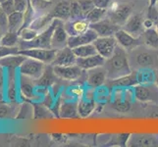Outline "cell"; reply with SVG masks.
I'll use <instances>...</instances> for the list:
<instances>
[{"mask_svg":"<svg viewBox=\"0 0 158 147\" xmlns=\"http://www.w3.org/2000/svg\"><path fill=\"white\" fill-rule=\"evenodd\" d=\"M49 15L53 19H58L63 22H66L71 19V10H70V0H61L49 12Z\"/></svg>","mask_w":158,"mask_h":147,"instance_id":"obj_20","label":"cell"},{"mask_svg":"<svg viewBox=\"0 0 158 147\" xmlns=\"http://www.w3.org/2000/svg\"><path fill=\"white\" fill-rule=\"evenodd\" d=\"M156 6H158V0H157V2H156Z\"/></svg>","mask_w":158,"mask_h":147,"instance_id":"obj_57","label":"cell"},{"mask_svg":"<svg viewBox=\"0 0 158 147\" xmlns=\"http://www.w3.org/2000/svg\"><path fill=\"white\" fill-rule=\"evenodd\" d=\"M94 44L97 50V53L101 55L103 58L108 59L112 56V54L115 51V49L118 45L117 39L115 36H105L101 37L98 36L94 40Z\"/></svg>","mask_w":158,"mask_h":147,"instance_id":"obj_8","label":"cell"},{"mask_svg":"<svg viewBox=\"0 0 158 147\" xmlns=\"http://www.w3.org/2000/svg\"><path fill=\"white\" fill-rule=\"evenodd\" d=\"M155 29H156V31H158V22H157V23L155 24Z\"/></svg>","mask_w":158,"mask_h":147,"instance_id":"obj_54","label":"cell"},{"mask_svg":"<svg viewBox=\"0 0 158 147\" xmlns=\"http://www.w3.org/2000/svg\"><path fill=\"white\" fill-rule=\"evenodd\" d=\"M45 68H46V64H44L43 62L39 61V60L34 58L27 57L18 71L20 75L28 77L34 80H36L42 76Z\"/></svg>","mask_w":158,"mask_h":147,"instance_id":"obj_3","label":"cell"},{"mask_svg":"<svg viewBox=\"0 0 158 147\" xmlns=\"http://www.w3.org/2000/svg\"><path fill=\"white\" fill-rule=\"evenodd\" d=\"M156 72V78H155V84H156V86L158 88V70L157 71H155Z\"/></svg>","mask_w":158,"mask_h":147,"instance_id":"obj_53","label":"cell"},{"mask_svg":"<svg viewBox=\"0 0 158 147\" xmlns=\"http://www.w3.org/2000/svg\"><path fill=\"white\" fill-rule=\"evenodd\" d=\"M2 35H3V34H2L1 31H0V39H1V36H2Z\"/></svg>","mask_w":158,"mask_h":147,"instance_id":"obj_55","label":"cell"},{"mask_svg":"<svg viewBox=\"0 0 158 147\" xmlns=\"http://www.w3.org/2000/svg\"><path fill=\"white\" fill-rule=\"evenodd\" d=\"M20 81H19V92L20 95L24 98L26 101H40V94L37 93L36 85L32 83L31 80L28 77L20 75Z\"/></svg>","mask_w":158,"mask_h":147,"instance_id":"obj_7","label":"cell"},{"mask_svg":"<svg viewBox=\"0 0 158 147\" xmlns=\"http://www.w3.org/2000/svg\"><path fill=\"white\" fill-rule=\"evenodd\" d=\"M78 57L75 55L73 49L68 45L58 49L57 54L51 63L52 66H70L77 64Z\"/></svg>","mask_w":158,"mask_h":147,"instance_id":"obj_14","label":"cell"},{"mask_svg":"<svg viewBox=\"0 0 158 147\" xmlns=\"http://www.w3.org/2000/svg\"><path fill=\"white\" fill-rule=\"evenodd\" d=\"M0 5H1L2 9L4 10V12L6 13L7 15L12 14L13 12H15V11H16L14 0H6V1L0 3Z\"/></svg>","mask_w":158,"mask_h":147,"instance_id":"obj_44","label":"cell"},{"mask_svg":"<svg viewBox=\"0 0 158 147\" xmlns=\"http://www.w3.org/2000/svg\"><path fill=\"white\" fill-rule=\"evenodd\" d=\"M2 77H3V68L0 66V84L2 83Z\"/></svg>","mask_w":158,"mask_h":147,"instance_id":"obj_52","label":"cell"},{"mask_svg":"<svg viewBox=\"0 0 158 147\" xmlns=\"http://www.w3.org/2000/svg\"><path fill=\"white\" fill-rule=\"evenodd\" d=\"M16 119H21V120L34 119V106H32V102L25 101L24 103H22L18 109Z\"/></svg>","mask_w":158,"mask_h":147,"instance_id":"obj_31","label":"cell"},{"mask_svg":"<svg viewBox=\"0 0 158 147\" xmlns=\"http://www.w3.org/2000/svg\"><path fill=\"white\" fill-rule=\"evenodd\" d=\"M29 3H30V0H14L16 11L22 12V13H24L26 9L28 8Z\"/></svg>","mask_w":158,"mask_h":147,"instance_id":"obj_45","label":"cell"},{"mask_svg":"<svg viewBox=\"0 0 158 147\" xmlns=\"http://www.w3.org/2000/svg\"><path fill=\"white\" fill-rule=\"evenodd\" d=\"M137 72V79L138 84H155L156 72L151 69L150 67H143L139 70L135 71Z\"/></svg>","mask_w":158,"mask_h":147,"instance_id":"obj_25","label":"cell"},{"mask_svg":"<svg viewBox=\"0 0 158 147\" xmlns=\"http://www.w3.org/2000/svg\"><path fill=\"white\" fill-rule=\"evenodd\" d=\"M69 92L73 97L78 98V99H80V98H81L85 95V90L83 88H81V86H73V88H70Z\"/></svg>","mask_w":158,"mask_h":147,"instance_id":"obj_46","label":"cell"},{"mask_svg":"<svg viewBox=\"0 0 158 147\" xmlns=\"http://www.w3.org/2000/svg\"><path fill=\"white\" fill-rule=\"evenodd\" d=\"M19 41H20V36L17 31H7L2 35L1 39H0V44L13 47V46H18Z\"/></svg>","mask_w":158,"mask_h":147,"instance_id":"obj_33","label":"cell"},{"mask_svg":"<svg viewBox=\"0 0 158 147\" xmlns=\"http://www.w3.org/2000/svg\"><path fill=\"white\" fill-rule=\"evenodd\" d=\"M107 14H108V9L94 7L85 16V19L88 21L89 24H92V23H96V22H99L100 20L104 19L107 16Z\"/></svg>","mask_w":158,"mask_h":147,"instance_id":"obj_34","label":"cell"},{"mask_svg":"<svg viewBox=\"0 0 158 147\" xmlns=\"http://www.w3.org/2000/svg\"><path fill=\"white\" fill-rule=\"evenodd\" d=\"M138 84L137 72H132L127 76H123L117 79L108 80L107 86L108 88H129Z\"/></svg>","mask_w":158,"mask_h":147,"instance_id":"obj_17","label":"cell"},{"mask_svg":"<svg viewBox=\"0 0 158 147\" xmlns=\"http://www.w3.org/2000/svg\"><path fill=\"white\" fill-rule=\"evenodd\" d=\"M57 110L59 113V118L72 119V118L79 117L78 101H75V100L65 101L62 104L57 106Z\"/></svg>","mask_w":158,"mask_h":147,"instance_id":"obj_23","label":"cell"},{"mask_svg":"<svg viewBox=\"0 0 158 147\" xmlns=\"http://www.w3.org/2000/svg\"><path fill=\"white\" fill-rule=\"evenodd\" d=\"M89 23L85 19H76V20H68L64 22V27L66 29L69 36L78 35L86 31L89 29Z\"/></svg>","mask_w":158,"mask_h":147,"instance_id":"obj_19","label":"cell"},{"mask_svg":"<svg viewBox=\"0 0 158 147\" xmlns=\"http://www.w3.org/2000/svg\"><path fill=\"white\" fill-rule=\"evenodd\" d=\"M128 51L119 44L110 58L106 59L104 67L107 71V79H117L123 76H127L133 72L131 69Z\"/></svg>","mask_w":158,"mask_h":147,"instance_id":"obj_1","label":"cell"},{"mask_svg":"<svg viewBox=\"0 0 158 147\" xmlns=\"http://www.w3.org/2000/svg\"><path fill=\"white\" fill-rule=\"evenodd\" d=\"M114 36L117 39L118 44L120 46H122L124 49H126L127 51H131L133 49L143 44V36L135 37L132 35H130L129 32L125 31L123 29H120Z\"/></svg>","mask_w":158,"mask_h":147,"instance_id":"obj_10","label":"cell"},{"mask_svg":"<svg viewBox=\"0 0 158 147\" xmlns=\"http://www.w3.org/2000/svg\"><path fill=\"white\" fill-rule=\"evenodd\" d=\"M58 19H54L52 23L49 25L47 29L40 31L35 39L30 41H19V48L20 50H24V49H31V48H52L51 44V39L53 31L55 30V27L58 23Z\"/></svg>","mask_w":158,"mask_h":147,"instance_id":"obj_2","label":"cell"},{"mask_svg":"<svg viewBox=\"0 0 158 147\" xmlns=\"http://www.w3.org/2000/svg\"><path fill=\"white\" fill-rule=\"evenodd\" d=\"M26 58L27 57L22 55L21 53L15 54V55H9L0 59V66L7 70H19Z\"/></svg>","mask_w":158,"mask_h":147,"instance_id":"obj_24","label":"cell"},{"mask_svg":"<svg viewBox=\"0 0 158 147\" xmlns=\"http://www.w3.org/2000/svg\"><path fill=\"white\" fill-rule=\"evenodd\" d=\"M106 59L103 58L98 53L95 55H91L85 58H78L77 59V65L81 67L84 71H89L91 69H94L97 67L104 66Z\"/></svg>","mask_w":158,"mask_h":147,"instance_id":"obj_21","label":"cell"},{"mask_svg":"<svg viewBox=\"0 0 158 147\" xmlns=\"http://www.w3.org/2000/svg\"><path fill=\"white\" fill-rule=\"evenodd\" d=\"M79 3L81 5V13H83L84 19L85 16L95 7L94 3L92 2V0H79Z\"/></svg>","mask_w":158,"mask_h":147,"instance_id":"obj_42","label":"cell"},{"mask_svg":"<svg viewBox=\"0 0 158 147\" xmlns=\"http://www.w3.org/2000/svg\"><path fill=\"white\" fill-rule=\"evenodd\" d=\"M149 117L150 118H154V119H158V108L152 111V113L149 115Z\"/></svg>","mask_w":158,"mask_h":147,"instance_id":"obj_50","label":"cell"},{"mask_svg":"<svg viewBox=\"0 0 158 147\" xmlns=\"http://www.w3.org/2000/svg\"><path fill=\"white\" fill-rule=\"evenodd\" d=\"M89 28L94 30L98 36L105 37V36H114L116 32L121 29V27L115 23H113L109 18L105 17L99 22L90 24Z\"/></svg>","mask_w":158,"mask_h":147,"instance_id":"obj_9","label":"cell"},{"mask_svg":"<svg viewBox=\"0 0 158 147\" xmlns=\"http://www.w3.org/2000/svg\"><path fill=\"white\" fill-rule=\"evenodd\" d=\"M143 19L141 18L139 14H132L130 16V18L127 20L122 28L125 31L129 32L130 35H132L135 37L141 36L144 31V28L143 25Z\"/></svg>","mask_w":158,"mask_h":147,"instance_id":"obj_15","label":"cell"},{"mask_svg":"<svg viewBox=\"0 0 158 147\" xmlns=\"http://www.w3.org/2000/svg\"><path fill=\"white\" fill-rule=\"evenodd\" d=\"M37 16H39V15L36 14V12L35 11V9L32 8L31 4L30 2L28 8H27L26 11L24 12V23H23V26H22L21 29L30 27L32 24V22L35 20V18L37 17Z\"/></svg>","mask_w":158,"mask_h":147,"instance_id":"obj_38","label":"cell"},{"mask_svg":"<svg viewBox=\"0 0 158 147\" xmlns=\"http://www.w3.org/2000/svg\"><path fill=\"white\" fill-rule=\"evenodd\" d=\"M94 3L95 7L103 8V9H109L111 5V0H92Z\"/></svg>","mask_w":158,"mask_h":147,"instance_id":"obj_48","label":"cell"},{"mask_svg":"<svg viewBox=\"0 0 158 147\" xmlns=\"http://www.w3.org/2000/svg\"><path fill=\"white\" fill-rule=\"evenodd\" d=\"M4 1H6V0H0V3H2V2H4Z\"/></svg>","mask_w":158,"mask_h":147,"instance_id":"obj_56","label":"cell"},{"mask_svg":"<svg viewBox=\"0 0 158 147\" xmlns=\"http://www.w3.org/2000/svg\"><path fill=\"white\" fill-rule=\"evenodd\" d=\"M54 77H56V75L54 74L53 67L52 65H46V68L43 72L42 76L39 79L35 80V85L39 88H47L49 86L54 84Z\"/></svg>","mask_w":158,"mask_h":147,"instance_id":"obj_26","label":"cell"},{"mask_svg":"<svg viewBox=\"0 0 158 147\" xmlns=\"http://www.w3.org/2000/svg\"><path fill=\"white\" fill-rule=\"evenodd\" d=\"M109 9L110 10H108V18L121 28L132 15V7L128 4L111 3Z\"/></svg>","mask_w":158,"mask_h":147,"instance_id":"obj_5","label":"cell"},{"mask_svg":"<svg viewBox=\"0 0 158 147\" xmlns=\"http://www.w3.org/2000/svg\"><path fill=\"white\" fill-rule=\"evenodd\" d=\"M143 25L144 30H148V29L154 28V27H155V23H154V22L152 21V20H150L149 18H148V17H146L145 19H143Z\"/></svg>","mask_w":158,"mask_h":147,"instance_id":"obj_49","label":"cell"},{"mask_svg":"<svg viewBox=\"0 0 158 147\" xmlns=\"http://www.w3.org/2000/svg\"><path fill=\"white\" fill-rule=\"evenodd\" d=\"M20 53V48L19 46H5L0 44V59L4 58L9 55H15V54H19Z\"/></svg>","mask_w":158,"mask_h":147,"instance_id":"obj_41","label":"cell"},{"mask_svg":"<svg viewBox=\"0 0 158 147\" xmlns=\"http://www.w3.org/2000/svg\"><path fill=\"white\" fill-rule=\"evenodd\" d=\"M13 103H3L0 102V119H7V118H14L12 116V114H15V118L17 116L18 113V109L19 108H13Z\"/></svg>","mask_w":158,"mask_h":147,"instance_id":"obj_37","label":"cell"},{"mask_svg":"<svg viewBox=\"0 0 158 147\" xmlns=\"http://www.w3.org/2000/svg\"><path fill=\"white\" fill-rule=\"evenodd\" d=\"M30 2L39 16L45 14L46 11L52 6L51 0H30Z\"/></svg>","mask_w":158,"mask_h":147,"instance_id":"obj_36","label":"cell"},{"mask_svg":"<svg viewBox=\"0 0 158 147\" xmlns=\"http://www.w3.org/2000/svg\"><path fill=\"white\" fill-rule=\"evenodd\" d=\"M52 67L56 77L69 81L78 80L81 77L84 72V70L81 67H79L77 64L70 65V66H52Z\"/></svg>","mask_w":158,"mask_h":147,"instance_id":"obj_11","label":"cell"},{"mask_svg":"<svg viewBox=\"0 0 158 147\" xmlns=\"http://www.w3.org/2000/svg\"><path fill=\"white\" fill-rule=\"evenodd\" d=\"M34 106V119L35 120H44L53 117V112L50 108H48L43 103H39L37 101L32 102Z\"/></svg>","mask_w":158,"mask_h":147,"instance_id":"obj_27","label":"cell"},{"mask_svg":"<svg viewBox=\"0 0 158 147\" xmlns=\"http://www.w3.org/2000/svg\"><path fill=\"white\" fill-rule=\"evenodd\" d=\"M143 44L152 49H158V31L155 27L148 30H144L143 34Z\"/></svg>","mask_w":158,"mask_h":147,"instance_id":"obj_30","label":"cell"},{"mask_svg":"<svg viewBox=\"0 0 158 147\" xmlns=\"http://www.w3.org/2000/svg\"><path fill=\"white\" fill-rule=\"evenodd\" d=\"M8 31V15L4 12L0 5V31L4 34Z\"/></svg>","mask_w":158,"mask_h":147,"instance_id":"obj_43","label":"cell"},{"mask_svg":"<svg viewBox=\"0 0 158 147\" xmlns=\"http://www.w3.org/2000/svg\"><path fill=\"white\" fill-rule=\"evenodd\" d=\"M97 37H98V35H97L96 32L89 28L86 31L83 32V34H80L78 35L69 36L68 41H67V45L71 48H75V47H78L81 45L89 44V43H94Z\"/></svg>","mask_w":158,"mask_h":147,"instance_id":"obj_16","label":"cell"},{"mask_svg":"<svg viewBox=\"0 0 158 147\" xmlns=\"http://www.w3.org/2000/svg\"><path fill=\"white\" fill-rule=\"evenodd\" d=\"M107 80V71L104 66L89 70L86 73V84L89 88L96 89L102 86Z\"/></svg>","mask_w":158,"mask_h":147,"instance_id":"obj_12","label":"cell"},{"mask_svg":"<svg viewBox=\"0 0 158 147\" xmlns=\"http://www.w3.org/2000/svg\"><path fill=\"white\" fill-rule=\"evenodd\" d=\"M24 23V13L15 11L12 14L8 15V31H17L21 30Z\"/></svg>","mask_w":158,"mask_h":147,"instance_id":"obj_28","label":"cell"},{"mask_svg":"<svg viewBox=\"0 0 158 147\" xmlns=\"http://www.w3.org/2000/svg\"><path fill=\"white\" fill-rule=\"evenodd\" d=\"M148 18H149L150 20L153 21L155 24L158 22V10H157L156 5H155V6L148 7Z\"/></svg>","mask_w":158,"mask_h":147,"instance_id":"obj_47","label":"cell"},{"mask_svg":"<svg viewBox=\"0 0 158 147\" xmlns=\"http://www.w3.org/2000/svg\"><path fill=\"white\" fill-rule=\"evenodd\" d=\"M135 62L140 68L151 67V65L154 64V57L148 51H141L135 56Z\"/></svg>","mask_w":158,"mask_h":147,"instance_id":"obj_35","label":"cell"},{"mask_svg":"<svg viewBox=\"0 0 158 147\" xmlns=\"http://www.w3.org/2000/svg\"><path fill=\"white\" fill-rule=\"evenodd\" d=\"M96 102L95 97L88 95H84L81 98H80L78 101V112L79 117L81 118H86L95 110Z\"/></svg>","mask_w":158,"mask_h":147,"instance_id":"obj_22","label":"cell"},{"mask_svg":"<svg viewBox=\"0 0 158 147\" xmlns=\"http://www.w3.org/2000/svg\"><path fill=\"white\" fill-rule=\"evenodd\" d=\"M127 146L130 147H157L158 137L154 134L135 133L131 134Z\"/></svg>","mask_w":158,"mask_h":147,"instance_id":"obj_13","label":"cell"},{"mask_svg":"<svg viewBox=\"0 0 158 147\" xmlns=\"http://www.w3.org/2000/svg\"><path fill=\"white\" fill-rule=\"evenodd\" d=\"M70 10H71V19L70 20L84 18L83 13H81V5L79 3V0H70Z\"/></svg>","mask_w":158,"mask_h":147,"instance_id":"obj_40","label":"cell"},{"mask_svg":"<svg viewBox=\"0 0 158 147\" xmlns=\"http://www.w3.org/2000/svg\"><path fill=\"white\" fill-rule=\"evenodd\" d=\"M73 51L75 53V55L78 58H85V57H89L91 55H95L97 54V50L94 46V43H89V44H85V45H81L78 47L72 48Z\"/></svg>","mask_w":158,"mask_h":147,"instance_id":"obj_32","label":"cell"},{"mask_svg":"<svg viewBox=\"0 0 158 147\" xmlns=\"http://www.w3.org/2000/svg\"><path fill=\"white\" fill-rule=\"evenodd\" d=\"M18 34H19L21 40L30 41V40H32L34 39H35L37 35L40 34V31H37L36 30L31 28V27H27V28L21 29Z\"/></svg>","mask_w":158,"mask_h":147,"instance_id":"obj_39","label":"cell"},{"mask_svg":"<svg viewBox=\"0 0 158 147\" xmlns=\"http://www.w3.org/2000/svg\"><path fill=\"white\" fill-rule=\"evenodd\" d=\"M135 99L139 102H150L158 103V88L155 84H137L133 86Z\"/></svg>","mask_w":158,"mask_h":147,"instance_id":"obj_4","label":"cell"},{"mask_svg":"<svg viewBox=\"0 0 158 147\" xmlns=\"http://www.w3.org/2000/svg\"><path fill=\"white\" fill-rule=\"evenodd\" d=\"M156 2H157V0H149L148 7H151V6H155V5H156Z\"/></svg>","mask_w":158,"mask_h":147,"instance_id":"obj_51","label":"cell"},{"mask_svg":"<svg viewBox=\"0 0 158 147\" xmlns=\"http://www.w3.org/2000/svg\"><path fill=\"white\" fill-rule=\"evenodd\" d=\"M57 51L58 49L56 48H31L20 50V53L26 57L39 60L46 65H51L56 56Z\"/></svg>","mask_w":158,"mask_h":147,"instance_id":"obj_6","label":"cell"},{"mask_svg":"<svg viewBox=\"0 0 158 147\" xmlns=\"http://www.w3.org/2000/svg\"><path fill=\"white\" fill-rule=\"evenodd\" d=\"M68 37L69 35L64 27V22L59 20L52 35V39H51L52 48L60 49L67 46Z\"/></svg>","mask_w":158,"mask_h":147,"instance_id":"obj_18","label":"cell"},{"mask_svg":"<svg viewBox=\"0 0 158 147\" xmlns=\"http://www.w3.org/2000/svg\"><path fill=\"white\" fill-rule=\"evenodd\" d=\"M53 20L54 19L49 15V13L47 12L45 14L37 16L35 20L32 22V24L30 27L40 32L42 31H44L45 29H47L48 27H49V25L53 22Z\"/></svg>","mask_w":158,"mask_h":147,"instance_id":"obj_29","label":"cell"}]
</instances>
